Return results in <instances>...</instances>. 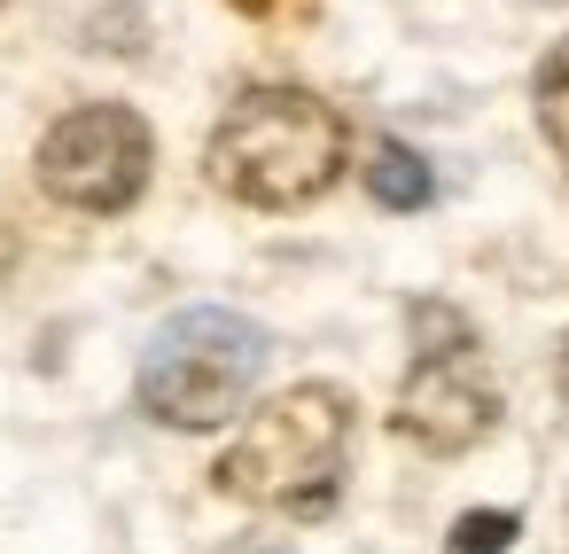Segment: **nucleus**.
Listing matches in <instances>:
<instances>
[{"label":"nucleus","mask_w":569,"mask_h":554,"mask_svg":"<svg viewBox=\"0 0 569 554\" xmlns=\"http://www.w3.org/2000/svg\"><path fill=\"white\" fill-rule=\"evenodd\" d=\"M227 9H242V17H266V24H289V17H305L312 0H227Z\"/></svg>","instance_id":"1a4fd4ad"},{"label":"nucleus","mask_w":569,"mask_h":554,"mask_svg":"<svg viewBox=\"0 0 569 554\" xmlns=\"http://www.w3.org/2000/svg\"><path fill=\"white\" fill-rule=\"evenodd\" d=\"M149 165H157V141H149L141 110H126V102H79L40 141V188L94 219L133 211L149 188Z\"/></svg>","instance_id":"39448f33"},{"label":"nucleus","mask_w":569,"mask_h":554,"mask_svg":"<svg viewBox=\"0 0 569 554\" xmlns=\"http://www.w3.org/2000/svg\"><path fill=\"white\" fill-rule=\"evenodd\" d=\"M530 102H538V133H546V149L569 165V40L546 48V63H538V79H530Z\"/></svg>","instance_id":"0eeeda50"},{"label":"nucleus","mask_w":569,"mask_h":554,"mask_svg":"<svg viewBox=\"0 0 569 554\" xmlns=\"http://www.w3.org/2000/svg\"><path fill=\"white\" fill-rule=\"evenodd\" d=\"M343 453H351V390L336 383H297L281 398H266L242 437L219 453L211 484L227 499H250V507H289V515H312L336 499V476H343Z\"/></svg>","instance_id":"f03ea898"},{"label":"nucleus","mask_w":569,"mask_h":554,"mask_svg":"<svg viewBox=\"0 0 569 554\" xmlns=\"http://www.w3.org/2000/svg\"><path fill=\"white\" fill-rule=\"evenodd\" d=\"M515 531H522V515H515V507H476V515H460V523H452L445 554H507V546H515Z\"/></svg>","instance_id":"6e6552de"},{"label":"nucleus","mask_w":569,"mask_h":554,"mask_svg":"<svg viewBox=\"0 0 569 554\" xmlns=\"http://www.w3.org/2000/svg\"><path fill=\"white\" fill-rule=\"evenodd\" d=\"M367 196H375L382 211H421V204L437 196V180H429V165H421L406 141H375V157H367Z\"/></svg>","instance_id":"423d86ee"},{"label":"nucleus","mask_w":569,"mask_h":554,"mask_svg":"<svg viewBox=\"0 0 569 554\" xmlns=\"http://www.w3.org/2000/svg\"><path fill=\"white\" fill-rule=\"evenodd\" d=\"M266 352L273 344H266L258 320H242L227 305H188L141 352V375H133L141 414L164 422V429H219V422H234L242 398L266 375Z\"/></svg>","instance_id":"7ed1b4c3"},{"label":"nucleus","mask_w":569,"mask_h":554,"mask_svg":"<svg viewBox=\"0 0 569 554\" xmlns=\"http://www.w3.org/2000/svg\"><path fill=\"white\" fill-rule=\"evenodd\" d=\"M351 165V126L312 87H250L203 149V172L219 196L250 211H305L320 204Z\"/></svg>","instance_id":"f257e3e1"},{"label":"nucleus","mask_w":569,"mask_h":554,"mask_svg":"<svg viewBox=\"0 0 569 554\" xmlns=\"http://www.w3.org/2000/svg\"><path fill=\"white\" fill-rule=\"evenodd\" d=\"M413 328H421V359L398 390V437H413L421 453H468L491 437L499 422V390L483 383V359H476V336L452 305H413Z\"/></svg>","instance_id":"20e7f679"}]
</instances>
